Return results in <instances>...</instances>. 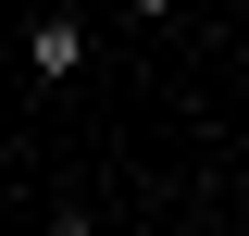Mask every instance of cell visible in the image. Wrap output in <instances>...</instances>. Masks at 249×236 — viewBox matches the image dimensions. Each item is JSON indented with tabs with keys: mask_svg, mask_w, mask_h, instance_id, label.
Instances as JSON below:
<instances>
[{
	"mask_svg": "<svg viewBox=\"0 0 249 236\" xmlns=\"http://www.w3.org/2000/svg\"><path fill=\"white\" fill-rule=\"evenodd\" d=\"M37 236H100V224H88V199H62V211H50Z\"/></svg>",
	"mask_w": 249,
	"mask_h": 236,
	"instance_id": "7a4b0ae2",
	"label": "cell"
},
{
	"mask_svg": "<svg viewBox=\"0 0 249 236\" xmlns=\"http://www.w3.org/2000/svg\"><path fill=\"white\" fill-rule=\"evenodd\" d=\"M25 75H37V87H62V75H88V25H75V13L25 25Z\"/></svg>",
	"mask_w": 249,
	"mask_h": 236,
	"instance_id": "6da1fadb",
	"label": "cell"
}]
</instances>
